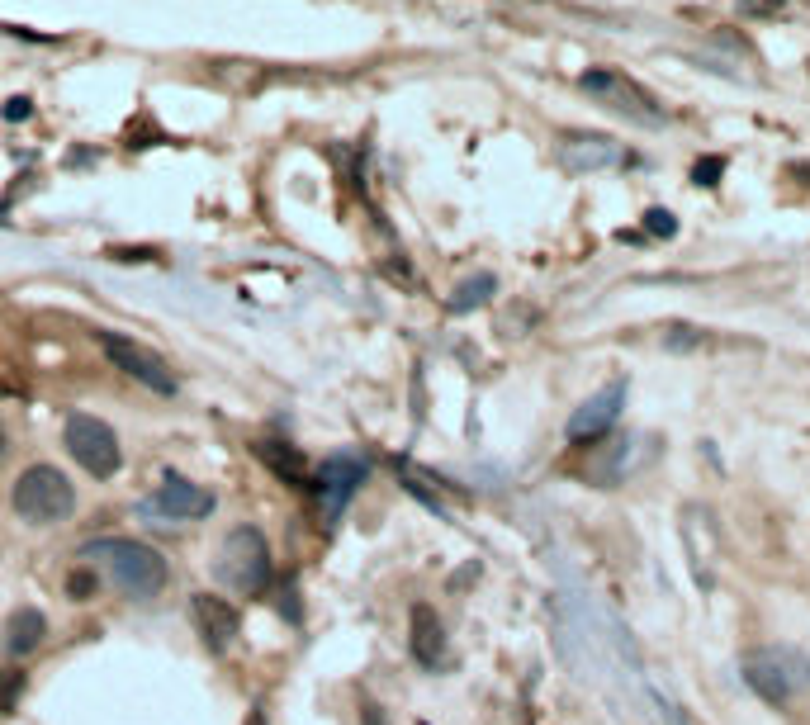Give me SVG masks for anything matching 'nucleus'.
Listing matches in <instances>:
<instances>
[{
	"label": "nucleus",
	"instance_id": "19",
	"mask_svg": "<svg viewBox=\"0 0 810 725\" xmlns=\"http://www.w3.org/2000/svg\"><path fill=\"white\" fill-rule=\"evenodd\" d=\"M645 228H649L654 237H673V233H678V223H673V214H668V209H649V214H645Z\"/></svg>",
	"mask_w": 810,
	"mask_h": 725
},
{
	"label": "nucleus",
	"instance_id": "20",
	"mask_svg": "<svg viewBox=\"0 0 810 725\" xmlns=\"http://www.w3.org/2000/svg\"><path fill=\"white\" fill-rule=\"evenodd\" d=\"M720 171H725V162H720V157H706V162L692 166V181H697V185H716Z\"/></svg>",
	"mask_w": 810,
	"mask_h": 725
},
{
	"label": "nucleus",
	"instance_id": "17",
	"mask_svg": "<svg viewBox=\"0 0 810 725\" xmlns=\"http://www.w3.org/2000/svg\"><path fill=\"white\" fill-rule=\"evenodd\" d=\"M24 697V673L19 669H0V716H10Z\"/></svg>",
	"mask_w": 810,
	"mask_h": 725
},
{
	"label": "nucleus",
	"instance_id": "5",
	"mask_svg": "<svg viewBox=\"0 0 810 725\" xmlns=\"http://www.w3.org/2000/svg\"><path fill=\"white\" fill-rule=\"evenodd\" d=\"M214 574L233 593H261L270 583V545L256 526H237L228 531V541L218 545V564Z\"/></svg>",
	"mask_w": 810,
	"mask_h": 725
},
{
	"label": "nucleus",
	"instance_id": "9",
	"mask_svg": "<svg viewBox=\"0 0 810 725\" xmlns=\"http://www.w3.org/2000/svg\"><path fill=\"white\" fill-rule=\"evenodd\" d=\"M190 617H195V631L204 635L209 650H228L237 640V631H242L237 607L228 598H218V593H195L190 598Z\"/></svg>",
	"mask_w": 810,
	"mask_h": 725
},
{
	"label": "nucleus",
	"instance_id": "21",
	"mask_svg": "<svg viewBox=\"0 0 810 725\" xmlns=\"http://www.w3.org/2000/svg\"><path fill=\"white\" fill-rule=\"evenodd\" d=\"M697 342H702V332H692V327H668V346H673V351H692Z\"/></svg>",
	"mask_w": 810,
	"mask_h": 725
},
{
	"label": "nucleus",
	"instance_id": "23",
	"mask_svg": "<svg viewBox=\"0 0 810 725\" xmlns=\"http://www.w3.org/2000/svg\"><path fill=\"white\" fill-rule=\"evenodd\" d=\"M0 460H5V432H0Z\"/></svg>",
	"mask_w": 810,
	"mask_h": 725
},
{
	"label": "nucleus",
	"instance_id": "1",
	"mask_svg": "<svg viewBox=\"0 0 810 725\" xmlns=\"http://www.w3.org/2000/svg\"><path fill=\"white\" fill-rule=\"evenodd\" d=\"M81 564H90V569H100L119 593H128V598H157L166 588V579H171V569H166V555L162 550H152V545L133 541V536H109V541H90L81 555H76Z\"/></svg>",
	"mask_w": 810,
	"mask_h": 725
},
{
	"label": "nucleus",
	"instance_id": "22",
	"mask_svg": "<svg viewBox=\"0 0 810 725\" xmlns=\"http://www.w3.org/2000/svg\"><path fill=\"white\" fill-rule=\"evenodd\" d=\"M5 114H10V119H29V100H10Z\"/></svg>",
	"mask_w": 810,
	"mask_h": 725
},
{
	"label": "nucleus",
	"instance_id": "2",
	"mask_svg": "<svg viewBox=\"0 0 810 725\" xmlns=\"http://www.w3.org/2000/svg\"><path fill=\"white\" fill-rule=\"evenodd\" d=\"M578 91L588 95L593 105H602L607 114L626 119V124H640V128H664L668 114L659 105V95L640 86L635 76L616 72V67H593V72L578 76Z\"/></svg>",
	"mask_w": 810,
	"mask_h": 725
},
{
	"label": "nucleus",
	"instance_id": "12",
	"mask_svg": "<svg viewBox=\"0 0 810 725\" xmlns=\"http://www.w3.org/2000/svg\"><path fill=\"white\" fill-rule=\"evenodd\" d=\"M256 451V460L266 465L280 484H289V489H308V465H304V455H299V446H289V441H280V436H261L252 446Z\"/></svg>",
	"mask_w": 810,
	"mask_h": 725
},
{
	"label": "nucleus",
	"instance_id": "15",
	"mask_svg": "<svg viewBox=\"0 0 810 725\" xmlns=\"http://www.w3.org/2000/svg\"><path fill=\"white\" fill-rule=\"evenodd\" d=\"M413 654L427 669L446 659V626L436 617V607H413Z\"/></svg>",
	"mask_w": 810,
	"mask_h": 725
},
{
	"label": "nucleus",
	"instance_id": "14",
	"mask_svg": "<svg viewBox=\"0 0 810 725\" xmlns=\"http://www.w3.org/2000/svg\"><path fill=\"white\" fill-rule=\"evenodd\" d=\"M43 635H48V617H43L38 607H19V612H10V617H5L0 650L15 654V659H24V654H34L38 645H43Z\"/></svg>",
	"mask_w": 810,
	"mask_h": 725
},
{
	"label": "nucleus",
	"instance_id": "3",
	"mask_svg": "<svg viewBox=\"0 0 810 725\" xmlns=\"http://www.w3.org/2000/svg\"><path fill=\"white\" fill-rule=\"evenodd\" d=\"M744 683L768 702V707H787L792 697L810 688V659L792 645H763V650L744 654Z\"/></svg>",
	"mask_w": 810,
	"mask_h": 725
},
{
	"label": "nucleus",
	"instance_id": "13",
	"mask_svg": "<svg viewBox=\"0 0 810 725\" xmlns=\"http://www.w3.org/2000/svg\"><path fill=\"white\" fill-rule=\"evenodd\" d=\"M559 157H564L569 171H602V166L621 162V147L612 138H602V133H574V138H564Z\"/></svg>",
	"mask_w": 810,
	"mask_h": 725
},
{
	"label": "nucleus",
	"instance_id": "4",
	"mask_svg": "<svg viewBox=\"0 0 810 725\" xmlns=\"http://www.w3.org/2000/svg\"><path fill=\"white\" fill-rule=\"evenodd\" d=\"M10 503H15V512L24 517V522L53 526V522H62V517H72L76 489L57 465H29V470L19 474L15 498H10Z\"/></svg>",
	"mask_w": 810,
	"mask_h": 725
},
{
	"label": "nucleus",
	"instance_id": "7",
	"mask_svg": "<svg viewBox=\"0 0 810 725\" xmlns=\"http://www.w3.org/2000/svg\"><path fill=\"white\" fill-rule=\"evenodd\" d=\"M100 346H105V356L124 370L128 380L147 384L152 394H176V389H180L176 370H171V365H166L152 346L133 342V337H119V332H100Z\"/></svg>",
	"mask_w": 810,
	"mask_h": 725
},
{
	"label": "nucleus",
	"instance_id": "8",
	"mask_svg": "<svg viewBox=\"0 0 810 725\" xmlns=\"http://www.w3.org/2000/svg\"><path fill=\"white\" fill-rule=\"evenodd\" d=\"M360 484H365V460H360V455H332V460H323V465L313 470L308 493H313V503L323 512V522L342 517V508L351 503V493H356Z\"/></svg>",
	"mask_w": 810,
	"mask_h": 725
},
{
	"label": "nucleus",
	"instance_id": "18",
	"mask_svg": "<svg viewBox=\"0 0 810 725\" xmlns=\"http://www.w3.org/2000/svg\"><path fill=\"white\" fill-rule=\"evenodd\" d=\"M67 593H72L76 602H90V593H95V569H90V564H76V569H72Z\"/></svg>",
	"mask_w": 810,
	"mask_h": 725
},
{
	"label": "nucleus",
	"instance_id": "6",
	"mask_svg": "<svg viewBox=\"0 0 810 725\" xmlns=\"http://www.w3.org/2000/svg\"><path fill=\"white\" fill-rule=\"evenodd\" d=\"M67 451H72L76 465L86 474H95V479H109V474H119V465H124V451H119L114 427L100 422V417H90V413L67 417Z\"/></svg>",
	"mask_w": 810,
	"mask_h": 725
},
{
	"label": "nucleus",
	"instance_id": "16",
	"mask_svg": "<svg viewBox=\"0 0 810 725\" xmlns=\"http://www.w3.org/2000/svg\"><path fill=\"white\" fill-rule=\"evenodd\" d=\"M493 290H498V280L493 275H469L460 290L450 294V313H469V309H484L488 299H493Z\"/></svg>",
	"mask_w": 810,
	"mask_h": 725
},
{
	"label": "nucleus",
	"instance_id": "10",
	"mask_svg": "<svg viewBox=\"0 0 810 725\" xmlns=\"http://www.w3.org/2000/svg\"><path fill=\"white\" fill-rule=\"evenodd\" d=\"M621 403H626V380H612L607 389H597L593 399L569 417V436H574V441H597V436L621 417Z\"/></svg>",
	"mask_w": 810,
	"mask_h": 725
},
{
	"label": "nucleus",
	"instance_id": "11",
	"mask_svg": "<svg viewBox=\"0 0 810 725\" xmlns=\"http://www.w3.org/2000/svg\"><path fill=\"white\" fill-rule=\"evenodd\" d=\"M152 508L166 512V517H180V522H190V517H209V512H214V493L199 489V484H190V479H180V474H171L162 489H157Z\"/></svg>",
	"mask_w": 810,
	"mask_h": 725
}]
</instances>
